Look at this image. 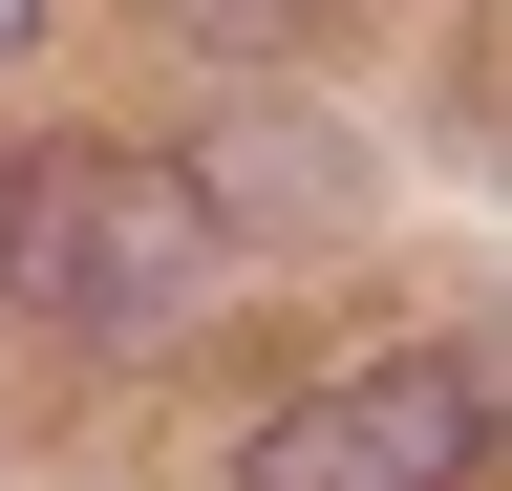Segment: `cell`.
I'll list each match as a JSON object with an SVG mask.
<instances>
[{
	"mask_svg": "<svg viewBox=\"0 0 512 491\" xmlns=\"http://www.w3.org/2000/svg\"><path fill=\"white\" fill-rule=\"evenodd\" d=\"M192 43H299V0H171Z\"/></svg>",
	"mask_w": 512,
	"mask_h": 491,
	"instance_id": "3957f363",
	"label": "cell"
},
{
	"mask_svg": "<svg viewBox=\"0 0 512 491\" xmlns=\"http://www.w3.org/2000/svg\"><path fill=\"white\" fill-rule=\"evenodd\" d=\"M470 449H491V342H406V363L299 385L235 491H470Z\"/></svg>",
	"mask_w": 512,
	"mask_h": 491,
	"instance_id": "7a4b0ae2",
	"label": "cell"
},
{
	"mask_svg": "<svg viewBox=\"0 0 512 491\" xmlns=\"http://www.w3.org/2000/svg\"><path fill=\"white\" fill-rule=\"evenodd\" d=\"M0 299L64 321L86 363H171V342H214V299H235V214H214L192 150L64 129V150L0 171Z\"/></svg>",
	"mask_w": 512,
	"mask_h": 491,
	"instance_id": "6da1fadb",
	"label": "cell"
},
{
	"mask_svg": "<svg viewBox=\"0 0 512 491\" xmlns=\"http://www.w3.org/2000/svg\"><path fill=\"white\" fill-rule=\"evenodd\" d=\"M22 43H43V0H0V65H22Z\"/></svg>",
	"mask_w": 512,
	"mask_h": 491,
	"instance_id": "277c9868",
	"label": "cell"
}]
</instances>
